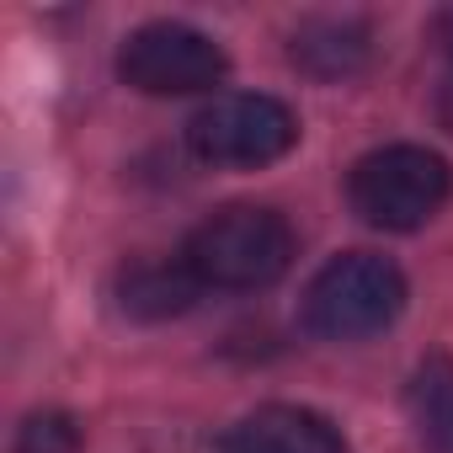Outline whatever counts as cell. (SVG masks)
Wrapping results in <instances>:
<instances>
[{"label":"cell","mask_w":453,"mask_h":453,"mask_svg":"<svg viewBox=\"0 0 453 453\" xmlns=\"http://www.w3.org/2000/svg\"><path fill=\"white\" fill-rule=\"evenodd\" d=\"M299 118L278 96H219L187 123V144L213 165H267L288 155Z\"/></svg>","instance_id":"cell-5"},{"label":"cell","mask_w":453,"mask_h":453,"mask_svg":"<svg viewBox=\"0 0 453 453\" xmlns=\"http://www.w3.org/2000/svg\"><path fill=\"white\" fill-rule=\"evenodd\" d=\"M437 118H442V128L453 134V75L437 86Z\"/></svg>","instance_id":"cell-11"},{"label":"cell","mask_w":453,"mask_h":453,"mask_svg":"<svg viewBox=\"0 0 453 453\" xmlns=\"http://www.w3.org/2000/svg\"><path fill=\"white\" fill-rule=\"evenodd\" d=\"M405 405L416 421V437L432 453H453V357H426L416 363L411 384H405Z\"/></svg>","instance_id":"cell-9"},{"label":"cell","mask_w":453,"mask_h":453,"mask_svg":"<svg viewBox=\"0 0 453 453\" xmlns=\"http://www.w3.org/2000/svg\"><path fill=\"white\" fill-rule=\"evenodd\" d=\"M405 310V278L373 251H347L326 262L304 288V331L320 342H363L395 326Z\"/></svg>","instance_id":"cell-2"},{"label":"cell","mask_w":453,"mask_h":453,"mask_svg":"<svg viewBox=\"0 0 453 453\" xmlns=\"http://www.w3.org/2000/svg\"><path fill=\"white\" fill-rule=\"evenodd\" d=\"M432 33H437V43H442V49L453 54V6H448V12H437V22H432Z\"/></svg>","instance_id":"cell-12"},{"label":"cell","mask_w":453,"mask_h":453,"mask_svg":"<svg viewBox=\"0 0 453 453\" xmlns=\"http://www.w3.org/2000/svg\"><path fill=\"white\" fill-rule=\"evenodd\" d=\"M187 267L197 273L203 288H230V294H251L278 283L294 267V230L278 208H257V203H230L208 213L181 246Z\"/></svg>","instance_id":"cell-1"},{"label":"cell","mask_w":453,"mask_h":453,"mask_svg":"<svg viewBox=\"0 0 453 453\" xmlns=\"http://www.w3.org/2000/svg\"><path fill=\"white\" fill-rule=\"evenodd\" d=\"M203 283L187 267V257H144L118 273V304L134 320H171L197 304Z\"/></svg>","instance_id":"cell-7"},{"label":"cell","mask_w":453,"mask_h":453,"mask_svg":"<svg viewBox=\"0 0 453 453\" xmlns=\"http://www.w3.org/2000/svg\"><path fill=\"white\" fill-rule=\"evenodd\" d=\"M12 453H81V421L70 411H33L17 426Z\"/></svg>","instance_id":"cell-10"},{"label":"cell","mask_w":453,"mask_h":453,"mask_svg":"<svg viewBox=\"0 0 453 453\" xmlns=\"http://www.w3.org/2000/svg\"><path fill=\"white\" fill-rule=\"evenodd\" d=\"M224 453H347L342 432L304 405H262L241 426H230Z\"/></svg>","instance_id":"cell-6"},{"label":"cell","mask_w":453,"mask_h":453,"mask_svg":"<svg viewBox=\"0 0 453 453\" xmlns=\"http://www.w3.org/2000/svg\"><path fill=\"white\" fill-rule=\"evenodd\" d=\"M448 192H453L448 160L421 150V144L368 150L347 176L352 213L368 219L373 230H421V224L448 203Z\"/></svg>","instance_id":"cell-3"},{"label":"cell","mask_w":453,"mask_h":453,"mask_svg":"<svg viewBox=\"0 0 453 453\" xmlns=\"http://www.w3.org/2000/svg\"><path fill=\"white\" fill-rule=\"evenodd\" d=\"M368 54H373V38L352 17H310L294 27V43H288V59L315 81H347L368 65Z\"/></svg>","instance_id":"cell-8"},{"label":"cell","mask_w":453,"mask_h":453,"mask_svg":"<svg viewBox=\"0 0 453 453\" xmlns=\"http://www.w3.org/2000/svg\"><path fill=\"white\" fill-rule=\"evenodd\" d=\"M224 70H230L224 49L187 22H150L118 49V75L144 96H192L219 86Z\"/></svg>","instance_id":"cell-4"}]
</instances>
